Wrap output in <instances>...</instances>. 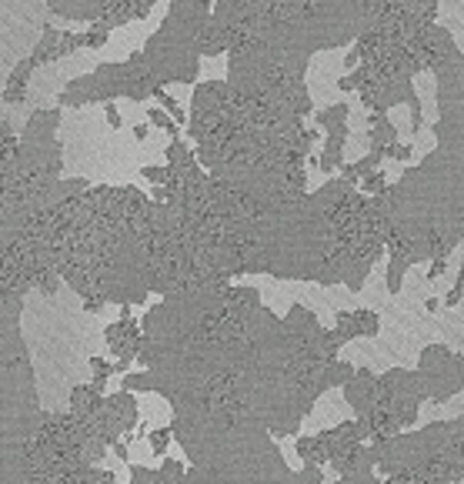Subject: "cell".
I'll return each mask as SVG.
<instances>
[{
  "label": "cell",
  "mask_w": 464,
  "mask_h": 484,
  "mask_svg": "<svg viewBox=\"0 0 464 484\" xmlns=\"http://www.w3.org/2000/svg\"><path fill=\"white\" fill-rule=\"evenodd\" d=\"M441 274H444V257H434V264H431V271H428V277L434 281V277H441Z\"/></svg>",
  "instance_id": "1"
}]
</instances>
